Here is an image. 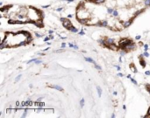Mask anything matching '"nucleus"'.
<instances>
[{
	"label": "nucleus",
	"mask_w": 150,
	"mask_h": 118,
	"mask_svg": "<svg viewBox=\"0 0 150 118\" xmlns=\"http://www.w3.org/2000/svg\"><path fill=\"white\" fill-rule=\"evenodd\" d=\"M133 43V41L131 40V39H121L120 41V44H119V46H120V47L121 48V49H126V47H127V46H128V45H130V44H132Z\"/></svg>",
	"instance_id": "nucleus-1"
},
{
	"label": "nucleus",
	"mask_w": 150,
	"mask_h": 118,
	"mask_svg": "<svg viewBox=\"0 0 150 118\" xmlns=\"http://www.w3.org/2000/svg\"><path fill=\"white\" fill-rule=\"evenodd\" d=\"M62 24H63V26H64L65 28H69H69L72 26V24H71L67 18H65V20L62 22Z\"/></svg>",
	"instance_id": "nucleus-2"
},
{
	"label": "nucleus",
	"mask_w": 150,
	"mask_h": 118,
	"mask_svg": "<svg viewBox=\"0 0 150 118\" xmlns=\"http://www.w3.org/2000/svg\"><path fill=\"white\" fill-rule=\"evenodd\" d=\"M134 48H135V45H134V42H133L132 44L127 46V47H126V49H127V50H133V49H134Z\"/></svg>",
	"instance_id": "nucleus-3"
},
{
	"label": "nucleus",
	"mask_w": 150,
	"mask_h": 118,
	"mask_svg": "<svg viewBox=\"0 0 150 118\" xmlns=\"http://www.w3.org/2000/svg\"><path fill=\"white\" fill-rule=\"evenodd\" d=\"M139 59H140V63L142 64V67H146V62H145V60L142 59V55H141V56L139 57Z\"/></svg>",
	"instance_id": "nucleus-4"
},
{
	"label": "nucleus",
	"mask_w": 150,
	"mask_h": 118,
	"mask_svg": "<svg viewBox=\"0 0 150 118\" xmlns=\"http://www.w3.org/2000/svg\"><path fill=\"white\" fill-rule=\"evenodd\" d=\"M113 44V39H109V38H107L106 39H105V45H112ZM105 46V45H104Z\"/></svg>",
	"instance_id": "nucleus-5"
},
{
	"label": "nucleus",
	"mask_w": 150,
	"mask_h": 118,
	"mask_svg": "<svg viewBox=\"0 0 150 118\" xmlns=\"http://www.w3.org/2000/svg\"><path fill=\"white\" fill-rule=\"evenodd\" d=\"M51 88H54V89H57V90H60V91H63V88L58 85H54V86H51Z\"/></svg>",
	"instance_id": "nucleus-6"
},
{
	"label": "nucleus",
	"mask_w": 150,
	"mask_h": 118,
	"mask_svg": "<svg viewBox=\"0 0 150 118\" xmlns=\"http://www.w3.org/2000/svg\"><path fill=\"white\" fill-rule=\"evenodd\" d=\"M10 7H12V5L11 4H10V5H6V6H4V7H2L1 9H0V11H5V10H8Z\"/></svg>",
	"instance_id": "nucleus-7"
},
{
	"label": "nucleus",
	"mask_w": 150,
	"mask_h": 118,
	"mask_svg": "<svg viewBox=\"0 0 150 118\" xmlns=\"http://www.w3.org/2000/svg\"><path fill=\"white\" fill-rule=\"evenodd\" d=\"M35 25H36V26H38V27H43V23L40 20V21L35 22Z\"/></svg>",
	"instance_id": "nucleus-8"
},
{
	"label": "nucleus",
	"mask_w": 150,
	"mask_h": 118,
	"mask_svg": "<svg viewBox=\"0 0 150 118\" xmlns=\"http://www.w3.org/2000/svg\"><path fill=\"white\" fill-rule=\"evenodd\" d=\"M85 60L88 61V62H91V63H92V64H94V65H96V62H95L91 58H85Z\"/></svg>",
	"instance_id": "nucleus-9"
},
{
	"label": "nucleus",
	"mask_w": 150,
	"mask_h": 118,
	"mask_svg": "<svg viewBox=\"0 0 150 118\" xmlns=\"http://www.w3.org/2000/svg\"><path fill=\"white\" fill-rule=\"evenodd\" d=\"M97 90H98V93L99 97H101V96H102V89H101V88L98 86V87H97Z\"/></svg>",
	"instance_id": "nucleus-10"
},
{
	"label": "nucleus",
	"mask_w": 150,
	"mask_h": 118,
	"mask_svg": "<svg viewBox=\"0 0 150 118\" xmlns=\"http://www.w3.org/2000/svg\"><path fill=\"white\" fill-rule=\"evenodd\" d=\"M19 33H23V34H25L26 37H29V36H31V34H30L28 32H26V31H22V32H19Z\"/></svg>",
	"instance_id": "nucleus-11"
},
{
	"label": "nucleus",
	"mask_w": 150,
	"mask_h": 118,
	"mask_svg": "<svg viewBox=\"0 0 150 118\" xmlns=\"http://www.w3.org/2000/svg\"><path fill=\"white\" fill-rule=\"evenodd\" d=\"M69 30H70L71 32H78V30H77V29H76V27H74L73 25H72V26H71V27L69 28Z\"/></svg>",
	"instance_id": "nucleus-12"
},
{
	"label": "nucleus",
	"mask_w": 150,
	"mask_h": 118,
	"mask_svg": "<svg viewBox=\"0 0 150 118\" xmlns=\"http://www.w3.org/2000/svg\"><path fill=\"white\" fill-rule=\"evenodd\" d=\"M131 24H132V20H130V21H127V22L124 23V26H125V27H128V26H129Z\"/></svg>",
	"instance_id": "nucleus-13"
},
{
	"label": "nucleus",
	"mask_w": 150,
	"mask_h": 118,
	"mask_svg": "<svg viewBox=\"0 0 150 118\" xmlns=\"http://www.w3.org/2000/svg\"><path fill=\"white\" fill-rule=\"evenodd\" d=\"M79 22L82 23V24H87L88 19H79Z\"/></svg>",
	"instance_id": "nucleus-14"
},
{
	"label": "nucleus",
	"mask_w": 150,
	"mask_h": 118,
	"mask_svg": "<svg viewBox=\"0 0 150 118\" xmlns=\"http://www.w3.org/2000/svg\"><path fill=\"white\" fill-rule=\"evenodd\" d=\"M130 68H131V69H132V70H133V71H134V73H136V72H137V69L135 68V67H134V66L131 65V66H130Z\"/></svg>",
	"instance_id": "nucleus-15"
},
{
	"label": "nucleus",
	"mask_w": 150,
	"mask_h": 118,
	"mask_svg": "<svg viewBox=\"0 0 150 118\" xmlns=\"http://www.w3.org/2000/svg\"><path fill=\"white\" fill-rule=\"evenodd\" d=\"M80 105H81V108L83 107V105H84V99H82V100L80 101Z\"/></svg>",
	"instance_id": "nucleus-16"
},
{
	"label": "nucleus",
	"mask_w": 150,
	"mask_h": 118,
	"mask_svg": "<svg viewBox=\"0 0 150 118\" xmlns=\"http://www.w3.org/2000/svg\"><path fill=\"white\" fill-rule=\"evenodd\" d=\"M33 104V103L31 102V101H27V102H25V106H31Z\"/></svg>",
	"instance_id": "nucleus-17"
},
{
	"label": "nucleus",
	"mask_w": 150,
	"mask_h": 118,
	"mask_svg": "<svg viewBox=\"0 0 150 118\" xmlns=\"http://www.w3.org/2000/svg\"><path fill=\"white\" fill-rule=\"evenodd\" d=\"M108 25V22L107 21H103L102 22V26H107Z\"/></svg>",
	"instance_id": "nucleus-18"
},
{
	"label": "nucleus",
	"mask_w": 150,
	"mask_h": 118,
	"mask_svg": "<svg viewBox=\"0 0 150 118\" xmlns=\"http://www.w3.org/2000/svg\"><path fill=\"white\" fill-rule=\"evenodd\" d=\"M33 40V38L31 37V36H29L28 38H27V39H26V42H27V44L29 43V42H31Z\"/></svg>",
	"instance_id": "nucleus-19"
},
{
	"label": "nucleus",
	"mask_w": 150,
	"mask_h": 118,
	"mask_svg": "<svg viewBox=\"0 0 150 118\" xmlns=\"http://www.w3.org/2000/svg\"><path fill=\"white\" fill-rule=\"evenodd\" d=\"M112 15H113L114 17H117V16L119 15V13H118V11H113V12H112Z\"/></svg>",
	"instance_id": "nucleus-20"
},
{
	"label": "nucleus",
	"mask_w": 150,
	"mask_h": 118,
	"mask_svg": "<svg viewBox=\"0 0 150 118\" xmlns=\"http://www.w3.org/2000/svg\"><path fill=\"white\" fill-rule=\"evenodd\" d=\"M20 78H21V74H19V75H18V76H17V78L15 79V82H17V81H18Z\"/></svg>",
	"instance_id": "nucleus-21"
},
{
	"label": "nucleus",
	"mask_w": 150,
	"mask_h": 118,
	"mask_svg": "<svg viewBox=\"0 0 150 118\" xmlns=\"http://www.w3.org/2000/svg\"><path fill=\"white\" fill-rule=\"evenodd\" d=\"M94 2H96L97 4H101V3H103L105 0H93Z\"/></svg>",
	"instance_id": "nucleus-22"
},
{
	"label": "nucleus",
	"mask_w": 150,
	"mask_h": 118,
	"mask_svg": "<svg viewBox=\"0 0 150 118\" xmlns=\"http://www.w3.org/2000/svg\"><path fill=\"white\" fill-rule=\"evenodd\" d=\"M8 23H9L10 25H13V24H16V21H13V20H11V19H10V20L8 21Z\"/></svg>",
	"instance_id": "nucleus-23"
},
{
	"label": "nucleus",
	"mask_w": 150,
	"mask_h": 118,
	"mask_svg": "<svg viewBox=\"0 0 150 118\" xmlns=\"http://www.w3.org/2000/svg\"><path fill=\"white\" fill-rule=\"evenodd\" d=\"M145 4L147 6H149L150 5V0H145Z\"/></svg>",
	"instance_id": "nucleus-24"
},
{
	"label": "nucleus",
	"mask_w": 150,
	"mask_h": 118,
	"mask_svg": "<svg viewBox=\"0 0 150 118\" xmlns=\"http://www.w3.org/2000/svg\"><path fill=\"white\" fill-rule=\"evenodd\" d=\"M107 11H108V13H112L113 12V10L112 9V8H108V10H107Z\"/></svg>",
	"instance_id": "nucleus-25"
},
{
	"label": "nucleus",
	"mask_w": 150,
	"mask_h": 118,
	"mask_svg": "<svg viewBox=\"0 0 150 118\" xmlns=\"http://www.w3.org/2000/svg\"><path fill=\"white\" fill-rule=\"evenodd\" d=\"M131 81H132V82L134 83V84H135V85H138V83H137V81L134 80V79H133V78H131Z\"/></svg>",
	"instance_id": "nucleus-26"
},
{
	"label": "nucleus",
	"mask_w": 150,
	"mask_h": 118,
	"mask_svg": "<svg viewBox=\"0 0 150 118\" xmlns=\"http://www.w3.org/2000/svg\"><path fill=\"white\" fill-rule=\"evenodd\" d=\"M146 88L148 89V91L150 93V84H147L146 85Z\"/></svg>",
	"instance_id": "nucleus-27"
},
{
	"label": "nucleus",
	"mask_w": 150,
	"mask_h": 118,
	"mask_svg": "<svg viewBox=\"0 0 150 118\" xmlns=\"http://www.w3.org/2000/svg\"><path fill=\"white\" fill-rule=\"evenodd\" d=\"M37 60L36 58H35V59H33V60H29V61H28L27 63H28V64H30L31 62H35V60Z\"/></svg>",
	"instance_id": "nucleus-28"
},
{
	"label": "nucleus",
	"mask_w": 150,
	"mask_h": 118,
	"mask_svg": "<svg viewBox=\"0 0 150 118\" xmlns=\"http://www.w3.org/2000/svg\"><path fill=\"white\" fill-rule=\"evenodd\" d=\"M95 67H96V68H97V69H98V70H99V71H101V70H102V68H101V67H99V66H98V65H97V64H96V65H95Z\"/></svg>",
	"instance_id": "nucleus-29"
},
{
	"label": "nucleus",
	"mask_w": 150,
	"mask_h": 118,
	"mask_svg": "<svg viewBox=\"0 0 150 118\" xmlns=\"http://www.w3.org/2000/svg\"><path fill=\"white\" fill-rule=\"evenodd\" d=\"M143 55H144V56H146V57H149V53H148L147 51H146V52L144 53V54H143Z\"/></svg>",
	"instance_id": "nucleus-30"
},
{
	"label": "nucleus",
	"mask_w": 150,
	"mask_h": 118,
	"mask_svg": "<svg viewBox=\"0 0 150 118\" xmlns=\"http://www.w3.org/2000/svg\"><path fill=\"white\" fill-rule=\"evenodd\" d=\"M144 49H145V52H146V51H148V49H149V46H148V45H144Z\"/></svg>",
	"instance_id": "nucleus-31"
},
{
	"label": "nucleus",
	"mask_w": 150,
	"mask_h": 118,
	"mask_svg": "<svg viewBox=\"0 0 150 118\" xmlns=\"http://www.w3.org/2000/svg\"><path fill=\"white\" fill-rule=\"evenodd\" d=\"M42 62V60H35V64H40V63H41Z\"/></svg>",
	"instance_id": "nucleus-32"
},
{
	"label": "nucleus",
	"mask_w": 150,
	"mask_h": 118,
	"mask_svg": "<svg viewBox=\"0 0 150 118\" xmlns=\"http://www.w3.org/2000/svg\"><path fill=\"white\" fill-rule=\"evenodd\" d=\"M150 116V108L149 109V110H148V114H147V116H145L144 117H149Z\"/></svg>",
	"instance_id": "nucleus-33"
},
{
	"label": "nucleus",
	"mask_w": 150,
	"mask_h": 118,
	"mask_svg": "<svg viewBox=\"0 0 150 118\" xmlns=\"http://www.w3.org/2000/svg\"><path fill=\"white\" fill-rule=\"evenodd\" d=\"M42 99H43V97H40V98H38L37 102H38V103H40V102L42 101Z\"/></svg>",
	"instance_id": "nucleus-34"
},
{
	"label": "nucleus",
	"mask_w": 150,
	"mask_h": 118,
	"mask_svg": "<svg viewBox=\"0 0 150 118\" xmlns=\"http://www.w3.org/2000/svg\"><path fill=\"white\" fill-rule=\"evenodd\" d=\"M141 13H142V11H138L135 13V16H138V15H139V14H141Z\"/></svg>",
	"instance_id": "nucleus-35"
},
{
	"label": "nucleus",
	"mask_w": 150,
	"mask_h": 118,
	"mask_svg": "<svg viewBox=\"0 0 150 118\" xmlns=\"http://www.w3.org/2000/svg\"><path fill=\"white\" fill-rule=\"evenodd\" d=\"M38 106H39L40 108H42V107L44 106V103H39V105H38Z\"/></svg>",
	"instance_id": "nucleus-36"
},
{
	"label": "nucleus",
	"mask_w": 150,
	"mask_h": 118,
	"mask_svg": "<svg viewBox=\"0 0 150 118\" xmlns=\"http://www.w3.org/2000/svg\"><path fill=\"white\" fill-rule=\"evenodd\" d=\"M35 36H36V37H38V38H40V37H41V35H40V34H39V33H37V32H35Z\"/></svg>",
	"instance_id": "nucleus-37"
},
{
	"label": "nucleus",
	"mask_w": 150,
	"mask_h": 118,
	"mask_svg": "<svg viewBox=\"0 0 150 118\" xmlns=\"http://www.w3.org/2000/svg\"><path fill=\"white\" fill-rule=\"evenodd\" d=\"M135 39H138V40H139V39H141V36H140V35H137V36H136V37H135Z\"/></svg>",
	"instance_id": "nucleus-38"
},
{
	"label": "nucleus",
	"mask_w": 150,
	"mask_h": 118,
	"mask_svg": "<svg viewBox=\"0 0 150 118\" xmlns=\"http://www.w3.org/2000/svg\"><path fill=\"white\" fill-rule=\"evenodd\" d=\"M116 67H117V69L119 70V71H120L121 70V68H120V67H119V66H115Z\"/></svg>",
	"instance_id": "nucleus-39"
},
{
	"label": "nucleus",
	"mask_w": 150,
	"mask_h": 118,
	"mask_svg": "<svg viewBox=\"0 0 150 118\" xmlns=\"http://www.w3.org/2000/svg\"><path fill=\"white\" fill-rule=\"evenodd\" d=\"M69 47H74V45H73V44H71V43H69Z\"/></svg>",
	"instance_id": "nucleus-40"
},
{
	"label": "nucleus",
	"mask_w": 150,
	"mask_h": 118,
	"mask_svg": "<svg viewBox=\"0 0 150 118\" xmlns=\"http://www.w3.org/2000/svg\"><path fill=\"white\" fill-rule=\"evenodd\" d=\"M118 76H120V77H123V74H120V73H119V74H118Z\"/></svg>",
	"instance_id": "nucleus-41"
},
{
	"label": "nucleus",
	"mask_w": 150,
	"mask_h": 118,
	"mask_svg": "<svg viewBox=\"0 0 150 118\" xmlns=\"http://www.w3.org/2000/svg\"><path fill=\"white\" fill-rule=\"evenodd\" d=\"M145 74H146L147 75H150V72H149V71H146V73H145Z\"/></svg>",
	"instance_id": "nucleus-42"
},
{
	"label": "nucleus",
	"mask_w": 150,
	"mask_h": 118,
	"mask_svg": "<svg viewBox=\"0 0 150 118\" xmlns=\"http://www.w3.org/2000/svg\"><path fill=\"white\" fill-rule=\"evenodd\" d=\"M47 7H49V4H47V5H44V6H42V8H47Z\"/></svg>",
	"instance_id": "nucleus-43"
},
{
	"label": "nucleus",
	"mask_w": 150,
	"mask_h": 118,
	"mask_svg": "<svg viewBox=\"0 0 150 118\" xmlns=\"http://www.w3.org/2000/svg\"><path fill=\"white\" fill-rule=\"evenodd\" d=\"M79 34H80V35H84V32L82 31V32H79Z\"/></svg>",
	"instance_id": "nucleus-44"
},
{
	"label": "nucleus",
	"mask_w": 150,
	"mask_h": 118,
	"mask_svg": "<svg viewBox=\"0 0 150 118\" xmlns=\"http://www.w3.org/2000/svg\"><path fill=\"white\" fill-rule=\"evenodd\" d=\"M48 39H49V37H47V38H45V41H48Z\"/></svg>",
	"instance_id": "nucleus-45"
},
{
	"label": "nucleus",
	"mask_w": 150,
	"mask_h": 118,
	"mask_svg": "<svg viewBox=\"0 0 150 118\" xmlns=\"http://www.w3.org/2000/svg\"><path fill=\"white\" fill-rule=\"evenodd\" d=\"M65 46H66V44H65V43H62V47H63V48H64V47H65Z\"/></svg>",
	"instance_id": "nucleus-46"
},
{
	"label": "nucleus",
	"mask_w": 150,
	"mask_h": 118,
	"mask_svg": "<svg viewBox=\"0 0 150 118\" xmlns=\"http://www.w3.org/2000/svg\"><path fill=\"white\" fill-rule=\"evenodd\" d=\"M62 10V8H58V9H57V11H61Z\"/></svg>",
	"instance_id": "nucleus-47"
},
{
	"label": "nucleus",
	"mask_w": 150,
	"mask_h": 118,
	"mask_svg": "<svg viewBox=\"0 0 150 118\" xmlns=\"http://www.w3.org/2000/svg\"><path fill=\"white\" fill-rule=\"evenodd\" d=\"M18 18H24V16H23V15H19V16H18Z\"/></svg>",
	"instance_id": "nucleus-48"
},
{
	"label": "nucleus",
	"mask_w": 150,
	"mask_h": 118,
	"mask_svg": "<svg viewBox=\"0 0 150 118\" xmlns=\"http://www.w3.org/2000/svg\"><path fill=\"white\" fill-rule=\"evenodd\" d=\"M64 20H65V18H61V21H62V22H63Z\"/></svg>",
	"instance_id": "nucleus-49"
},
{
	"label": "nucleus",
	"mask_w": 150,
	"mask_h": 118,
	"mask_svg": "<svg viewBox=\"0 0 150 118\" xmlns=\"http://www.w3.org/2000/svg\"><path fill=\"white\" fill-rule=\"evenodd\" d=\"M74 48H75V49H78V46H74Z\"/></svg>",
	"instance_id": "nucleus-50"
},
{
	"label": "nucleus",
	"mask_w": 150,
	"mask_h": 118,
	"mask_svg": "<svg viewBox=\"0 0 150 118\" xmlns=\"http://www.w3.org/2000/svg\"><path fill=\"white\" fill-rule=\"evenodd\" d=\"M47 50H49V48H48V47H47V48H46V49H44L43 51H44V52H46V51H47Z\"/></svg>",
	"instance_id": "nucleus-51"
},
{
	"label": "nucleus",
	"mask_w": 150,
	"mask_h": 118,
	"mask_svg": "<svg viewBox=\"0 0 150 118\" xmlns=\"http://www.w3.org/2000/svg\"><path fill=\"white\" fill-rule=\"evenodd\" d=\"M125 53H126L125 52H121V53H120V54H121V55H124Z\"/></svg>",
	"instance_id": "nucleus-52"
},
{
	"label": "nucleus",
	"mask_w": 150,
	"mask_h": 118,
	"mask_svg": "<svg viewBox=\"0 0 150 118\" xmlns=\"http://www.w3.org/2000/svg\"><path fill=\"white\" fill-rule=\"evenodd\" d=\"M49 32V33H50V34H52V33H53V31H52V30H50V31H49V32Z\"/></svg>",
	"instance_id": "nucleus-53"
},
{
	"label": "nucleus",
	"mask_w": 150,
	"mask_h": 118,
	"mask_svg": "<svg viewBox=\"0 0 150 118\" xmlns=\"http://www.w3.org/2000/svg\"><path fill=\"white\" fill-rule=\"evenodd\" d=\"M61 52H62V50H58V51H56V53H61Z\"/></svg>",
	"instance_id": "nucleus-54"
},
{
	"label": "nucleus",
	"mask_w": 150,
	"mask_h": 118,
	"mask_svg": "<svg viewBox=\"0 0 150 118\" xmlns=\"http://www.w3.org/2000/svg\"><path fill=\"white\" fill-rule=\"evenodd\" d=\"M127 78H128V79H131V75H130V74H128V75H127Z\"/></svg>",
	"instance_id": "nucleus-55"
},
{
	"label": "nucleus",
	"mask_w": 150,
	"mask_h": 118,
	"mask_svg": "<svg viewBox=\"0 0 150 118\" xmlns=\"http://www.w3.org/2000/svg\"><path fill=\"white\" fill-rule=\"evenodd\" d=\"M74 0H68V3H71V2H73Z\"/></svg>",
	"instance_id": "nucleus-56"
},
{
	"label": "nucleus",
	"mask_w": 150,
	"mask_h": 118,
	"mask_svg": "<svg viewBox=\"0 0 150 118\" xmlns=\"http://www.w3.org/2000/svg\"><path fill=\"white\" fill-rule=\"evenodd\" d=\"M68 18H72V15H70V14H69V15H68Z\"/></svg>",
	"instance_id": "nucleus-57"
},
{
	"label": "nucleus",
	"mask_w": 150,
	"mask_h": 118,
	"mask_svg": "<svg viewBox=\"0 0 150 118\" xmlns=\"http://www.w3.org/2000/svg\"><path fill=\"white\" fill-rule=\"evenodd\" d=\"M49 38H50V39H54V36H52V35H50V37H49Z\"/></svg>",
	"instance_id": "nucleus-58"
},
{
	"label": "nucleus",
	"mask_w": 150,
	"mask_h": 118,
	"mask_svg": "<svg viewBox=\"0 0 150 118\" xmlns=\"http://www.w3.org/2000/svg\"><path fill=\"white\" fill-rule=\"evenodd\" d=\"M16 105H17V106H18V105H19V103H18V102H17V103H16Z\"/></svg>",
	"instance_id": "nucleus-59"
},
{
	"label": "nucleus",
	"mask_w": 150,
	"mask_h": 118,
	"mask_svg": "<svg viewBox=\"0 0 150 118\" xmlns=\"http://www.w3.org/2000/svg\"><path fill=\"white\" fill-rule=\"evenodd\" d=\"M37 111H38V112H40V111H41V109H39V110H38Z\"/></svg>",
	"instance_id": "nucleus-60"
},
{
	"label": "nucleus",
	"mask_w": 150,
	"mask_h": 118,
	"mask_svg": "<svg viewBox=\"0 0 150 118\" xmlns=\"http://www.w3.org/2000/svg\"><path fill=\"white\" fill-rule=\"evenodd\" d=\"M63 1H64V0H63Z\"/></svg>",
	"instance_id": "nucleus-61"
}]
</instances>
